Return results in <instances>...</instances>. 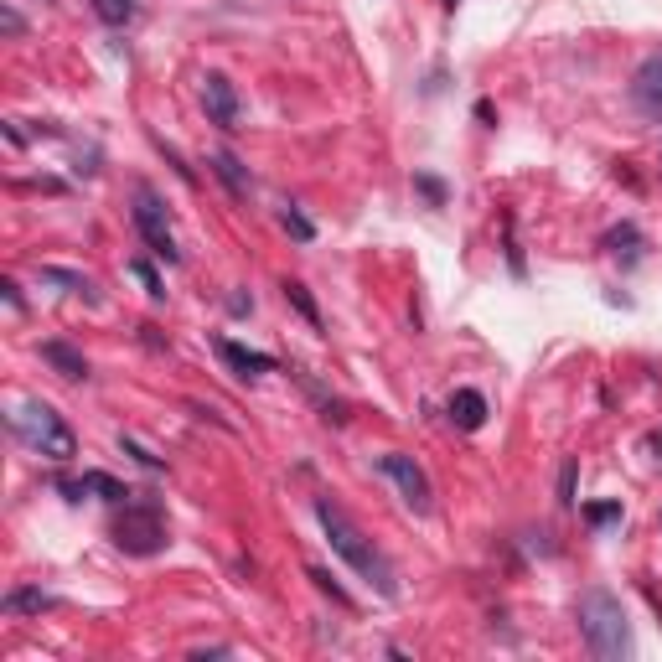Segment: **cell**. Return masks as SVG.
<instances>
[{
    "label": "cell",
    "instance_id": "obj_15",
    "mask_svg": "<svg viewBox=\"0 0 662 662\" xmlns=\"http://www.w3.org/2000/svg\"><path fill=\"white\" fill-rule=\"evenodd\" d=\"M295 383H300V388H306V394L316 399V409H321V419H326V425H347V404H342V399H331V394H326V388H321L311 373H300V368H295Z\"/></svg>",
    "mask_w": 662,
    "mask_h": 662
},
{
    "label": "cell",
    "instance_id": "obj_24",
    "mask_svg": "<svg viewBox=\"0 0 662 662\" xmlns=\"http://www.w3.org/2000/svg\"><path fill=\"white\" fill-rule=\"evenodd\" d=\"M575 476H580V461H564V471H559V502L564 507H575Z\"/></svg>",
    "mask_w": 662,
    "mask_h": 662
},
{
    "label": "cell",
    "instance_id": "obj_11",
    "mask_svg": "<svg viewBox=\"0 0 662 662\" xmlns=\"http://www.w3.org/2000/svg\"><path fill=\"white\" fill-rule=\"evenodd\" d=\"M445 409H450V425H456V430H481V425H487V399H481L476 388H456Z\"/></svg>",
    "mask_w": 662,
    "mask_h": 662
},
{
    "label": "cell",
    "instance_id": "obj_1",
    "mask_svg": "<svg viewBox=\"0 0 662 662\" xmlns=\"http://www.w3.org/2000/svg\"><path fill=\"white\" fill-rule=\"evenodd\" d=\"M316 523L326 528V544H331V554H337L347 569H357L383 600H399V575H394V564H388V554L383 549H373V538L357 528L347 513L331 497H316Z\"/></svg>",
    "mask_w": 662,
    "mask_h": 662
},
{
    "label": "cell",
    "instance_id": "obj_7",
    "mask_svg": "<svg viewBox=\"0 0 662 662\" xmlns=\"http://www.w3.org/2000/svg\"><path fill=\"white\" fill-rule=\"evenodd\" d=\"M52 487L57 492H63L68 502H83V497H104V502H130L135 492L125 487V481H119V476H109V471H83V476H57L52 481Z\"/></svg>",
    "mask_w": 662,
    "mask_h": 662
},
{
    "label": "cell",
    "instance_id": "obj_2",
    "mask_svg": "<svg viewBox=\"0 0 662 662\" xmlns=\"http://www.w3.org/2000/svg\"><path fill=\"white\" fill-rule=\"evenodd\" d=\"M575 621H580V637H585L590 657H600V662H626L631 652H637L626 606H621L611 590H585L580 606H575Z\"/></svg>",
    "mask_w": 662,
    "mask_h": 662
},
{
    "label": "cell",
    "instance_id": "obj_27",
    "mask_svg": "<svg viewBox=\"0 0 662 662\" xmlns=\"http://www.w3.org/2000/svg\"><path fill=\"white\" fill-rule=\"evenodd\" d=\"M507 264H513V275H523V249L513 238V218H507Z\"/></svg>",
    "mask_w": 662,
    "mask_h": 662
},
{
    "label": "cell",
    "instance_id": "obj_25",
    "mask_svg": "<svg viewBox=\"0 0 662 662\" xmlns=\"http://www.w3.org/2000/svg\"><path fill=\"white\" fill-rule=\"evenodd\" d=\"M621 518V502H600V507H585V523H595V528H606V523H616Z\"/></svg>",
    "mask_w": 662,
    "mask_h": 662
},
{
    "label": "cell",
    "instance_id": "obj_10",
    "mask_svg": "<svg viewBox=\"0 0 662 662\" xmlns=\"http://www.w3.org/2000/svg\"><path fill=\"white\" fill-rule=\"evenodd\" d=\"M218 347V357H223V363L238 373V378H264V373H275L280 363H275V357H269V352H254V347H244V342H233V337H218L213 342Z\"/></svg>",
    "mask_w": 662,
    "mask_h": 662
},
{
    "label": "cell",
    "instance_id": "obj_16",
    "mask_svg": "<svg viewBox=\"0 0 662 662\" xmlns=\"http://www.w3.org/2000/svg\"><path fill=\"white\" fill-rule=\"evenodd\" d=\"M42 280H47V285H63V290H73V295H83V300H94V306H99V285L88 280V275H78V269L42 264Z\"/></svg>",
    "mask_w": 662,
    "mask_h": 662
},
{
    "label": "cell",
    "instance_id": "obj_18",
    "mask_svg": "<svg viewBox=\"0 0 662 662\" xmlns=\"http://www.w3.org/2000/svg\"><path fill=\"white\" fill-rule=\"evenodd\" d=\"M280 228L295 238V244H311V238H316V223H311L306 213H300L295 202H285V207H280Z\"/></svg>",
    "mask_w": 662,
    "mask_h": 662
},
{
    "label": "cell",
    "instance_id": "obj_21",
    "mask_svg": "<svg viewBox=\"0 0 662 662\" xmlns=\"http://www.w3.org/2000/svg\"><path fill=\"white\" fill-rule=\"evenodd\" d=\"M130 275L145 285V295H150V300H161V295H166V285H161L156 269H150V259H130Z\"/></svg>",
    "mask_w": 662,
    "mask_h": 662
},
{
    "label": "cell",
    "instance_id": "obj_31",
    "mask_svg": "<svg viewBox=\"0 0 662 662\" xmlns=\"http://www.w3.org/2000/svg\"><path fill=\"white\" fill-rule=\"evenodd\" d=\"M445 6H456V0H445Z\"/></svg>",
    "mask_w": 662,
    "mask_h": 662
},
{
    "label": "cell",
    "instance_id": "obj_3",
    "mask_svg": "<svg viewBox=\"0 0 662 662\" xmlns=\"http://www.w3.org/2000/svg\"><path fill=\"white\" fill-rule=\"evenodd\" d=\"M109 538H114V549L130 554V559H156V554L171 544V528H166L161 502H156V497H130V502H119V513H114V523H109Z\"/></svg>",
    "mask_w": 662,
    "mask_h": 662
},
{
    "label": "cell",
    "instance_id": "obj_22",
    "mask_svg": "<svg viewBox=\"0 0 662 662\" xmlns=\"http://www.w3.org/2000/svg\"><path fill=\"white\" fill-rule=\"evenodd\" d=\"M414 192L425 197L430 207H445V182H440V176H425V171H419V176H414Z\"/></svg>",
    "mask_w": 662,
    "mask_h": 662
},
{
    "label": "cell",
    "instance_id": "obj_17",
    "mask_svg": "<svg viewBox=\"0 0 662 662\" xmlns=\"http://www.w3.org/2000/svg\"><path fill=\"white\" fill-rule=\"evenodd\" d=\"M88 11H94L104 26H130L140 16V0H88Z\"/></svg>",
    "mask_w": 662,
    "mask_h": 662
},
{
    "label": "cell",
    "instance_id": "obj_23",
    "mask_svg": "<svg viewBox=\"0 0 662 662\" xmlns=\"http://www.w3.org/2000/svg\"><path fill=\"white\" fill-rule=\"evenodd\" d=\"M119 445H125V456H135V461H140L145 471H166V461H161V456H150V450H145L140 440H130V435H119Z\"/></svg>",
    "mask_w": 662,
    "mask_h": 662
},
{
    "label": "cell",
    "instance_id": "obj_5",
    "mask_svg": "<svg viewBox=\"0 0 662 662\" xmlns=\"http://www.w3.org/2000/svg\"><path fill=\"white\" fill-rule=\"evenodd\" d=\"M130 218L145 238V249L166 259V264H182V249H176V238H171V218H166V202L156 197V187H135V207H130Z\"/></svg>",
    "mask_w": 662,
    "mask_h": 662
},
{
    "label": "cell",
    "instance_id": "obj_30",
    "mask_svg": "<svg viewBox=\"0 0 662 662\" xmlns=\"http://www.w3.org/2000/svg\"><path fill=\"white\" fill-rule=\"evenodd\" d=\"M6 135H11V145H26V130L16 125V119H6Z\"/></svg>",
    "mask_w": 662,
    "mask_h": 662
},
{
    "label": "cell",
    "instance_id": "obj_26",
    "mask_svg": "<svg viewBox=\"0 0 662 662\" xmlns=\"http://www.w3.org/2000/svg\"><path fill=\"white\" fill-rule=\"evenodd\" d=\"M0 26H6V37H21L26 32V21H21L16 6H0Z\"/></svg>",
    "mask_w": 662,
    "mask_h": 662
},
{
    "label": "cell",
    "instance_id": "obj_4",
    "mask_svg": "<svg viewBox=\"0 0 662 662\" xmlns=\"http://www.w3.org/2000/svg\"><path fill=\"white\" fill-rule=\"evenodd\" d=\"M11 430H16V440H21L26 450H37V456H47V461H57V466L78 456V435L63 425V414H57L52 404H42V399L21 404V409L11 414Z\"/></svg>",
    "mask_w": 662,
    "mask_h": 662
},
{
    "label": "cell",
    "instance_id": "obj_8",
    "mask_svg": "<svg viewBox=\"0 0 662 662\" xmlns=\"http://www.w3.org/2000/svg\"><path fill=\"white\" fill-rule=\"evenodd\" d=\"M202 109H207V125L218 130H238V114H244V104H238V88L223 78V73H202Z\"/></svg>",
    "mask_w": 662,
    "mask_h": 662
},
{
    "label": "cell",
    "instance_id": "obj_13",
    "mask_svg": "<svg viewBox=\"0 0 662 662\" xmlns=\"http://www.w3.org/2000/svg\"><path fill=\"white\" fill-rule=\"evenodd\" d=\"M207 166H213V176H218V182H223L233 197H249V187H254V182H249V166L238 161L233 150H213V156H207Z\"/></svg>",
    "mask_w": 662,
    "mask_h": 662
},
{
    "label": "cell",
    "instance_id": "obj_9",
    "mask_svg": "<svg viewBox=\"0 0 662 662\" xmlns=\"http://www.w3.org/2000/svg\"><path fill=\"white\" fill-rule=\"evenodd\" d=\"M631 104L652 119H662V47L652 57H642V68L631 73Z\"/></svg>",
    "mask_w": 662,
    "mask_h": 662
},
{
    "label": "cell",
    "instance_id": "obj_28",
    "mask_svg": "<svg viewBox=\"0 0 662 662\" xmlns=\"http://www.w3.org/2000/svg\"><path fill=\"white\" fill-rule=\"evenodd\" d=\"M0 295H6V306H11V311H26V300H21V285H16V280H0Z\"/></svg>",
    "mask_w": 662,
    "mask_h": 662
},
{
    "label": "cell",
    "instance_id": "obj_6",
    "mask_svg": "<svg viewBox=\"0 0 662 662\" xmlns=\"http://www.w3.org/2000/svg\"><path fill=\"white\" fill-rule=\"evenodd\" d=\"M378 471L399 487V497H404V507L409 513H419L425 518L430 507H435V487H430V476H425V466H419L414 456H404V450H388V456H378Z\"/></svg>",
    "mask_w": 662,
    "mask_h": 662
},
{
    "label": "cell",
    "instance_id": "obj_19",
    "mask_svg": "<svg viewBox=\"0 0 662 662\" xmlns=\"http://www.w3.org/2000/svg\"><path fill=\"white\" fill-rule=\"evenodd\" d=\"M280 290H285V300H290V306H295L300 316H306V321H311V326L321 331V306H316V300H311V290H306V285H300V280H285Z\"/></svg>",
    "mask_w": 662,
    "mask_h": 662
},
{
    "label": "cell",
    "instance_id": "obj_14",
    "mask_svg": "<svg viewBox=\"0 0 662 662\" xmlns=\"http://www.w3.org/2000/svg\"><path fill=\"white\" fill-rule=\"evenodd\" d=\"M42 363L47 368H57V373H63V378H88V357L78 352V347H68V342H42Z\"/></svg>",
    "mask_w": 662,
    "mask_h": 662
},
{
    "label": "cell",
    "instance_id": "obj_20",
    "mask_svg": "<svg viewBox=\"0 0 662 662\" xmlns=\"http://www.w3.org/2000/svg\"><path fill=\"white\" fill-rule=\"evenodd\" d=\"M306 575H311V585H316L321 595H331V600H337V606H352V595H347V590H342L337 580H331V569H321V564H311V569H306Z\"/></svg>",
    "mask_w": 662,
    "mask_h": 662
},
{
    "label": "cell",
    "instance_id": "obj_12",
    "mask_svg": "<svg viewBox=\"0 0 662 662\" xmlns=\"http://www.w3.org/2000/svg\"><path fill=\"white\" fill-rule=\"evenodd\" d=\"M52 606H57V595H47L37 585H16V590H6V600H0V611H6V616H42Z\"/></svg>",
    "mask_w": 662,
    "mask_h": 662
},
{
    "label": "cell",
    "instance_id": "obj_29",
    "mask_svg": "<svg viewBox=\"0 0 662 662\" xmlns=\"http://www.w3.org/2000/svg\"><path fill=\"white\" fill-rule=\"evenodd\" d=\"M228 306H233V316H249V311H254V300H249V295H233Z\"/></svg>",
    "mask_w": 662,
    "mask_h": 662
}]
</instances>
